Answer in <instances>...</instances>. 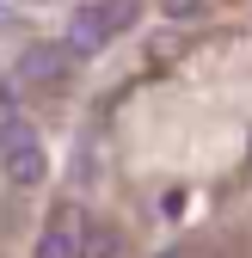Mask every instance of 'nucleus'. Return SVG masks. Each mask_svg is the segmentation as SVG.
Segmentation results:
<instances>
[{
  "mask_svg": "<svg viewBox=\"0 0 252 258\" xmlns=\"http://www.w3.org/2000/svg\"><path fill=\"white\" fill-rule=\"evenodd\" d=\"M37 258H80V252H74V234L61 228V221H55V228H49V234L37 240Z\"/></svg>",
  "mask_w": 252,
  "mask_h": 258,
  "instance_id": "5",
  "label": "nucleus"
},
{
  "mask_svg": "<svg viewBox=\"0 0 252 258\" xmlns=\"http://www.w3.org/2000/svg\"><path fill=\"white\" fill-rule=\"evenodd\" d=\"M154 258H184V252H172V246H166V252H154Z\"/></svg>",
  "mask_w": 252,
  "mask_h": 258,
  "instance_id": "7",
  "label": "nucleus"
},
{
  "mask_svg": "<svg viewBox=\"0 0 252 258\" xmlns=\"http://www.w3.org/2000/svg\"><path fill=\"white\" fill-rule=\"evenodd\" d=\"M74 252L80 258H117V234L105 228V221H86V234L74 240Z\"/></svg>",
  "mask_w": 252,
  "mask_h": 258,
  "instance_id": "4",
  "label": "nucleus"
},
{
  "mask_svg": "<svg viewBox=\"0 0 252 258\" xmlns=\"http://www.w3.org/2000/svg\"><path fill=\"white\" fill-rule=\"evenodd\" d=\"M0 172H7L13 184H25V190H37L49 178L43 142H37V129H31L25 117H0Z\"/></svg>",
  "mask_w": 252,
  "mask_h": 258,
  "instance_id": "1",
  "label": "nucleus"
},
{
  "mask_svg": "<svg viewBox=\"0 0 252 258\" xmlns=\"http://www.w3.org/2000/svg\"><path fill=\"white\" fill-rule=\"evenodd\" d=\"M80 55L86 49H105L111 43V19H105V0H86V7H74V37H68Z\"/></svg>",
  "mask_w": 252,
  "mask_h": 258,
  "instance_id": "3",
  "label": "nucleus"
},
{
  "mask_svg": "<svg viewBox=\"0 0 252 258\" xmlns=\"http://www.w3.org/2000/svg\"><path fill=\"white\" fill-rule=\"evenodd\" d=\"M166 13H172V19H197V13H203V0H166Z\"/></svg>",
  "mask_w": 252,
  "mask_h": 258,
  "instance_id": "6",
  "label": "nucleus"
},
{
  "mask_svg": "<svg viewBox=\"0 0 252 258\" xmlns=\"http://www.w3.org/2000/svg\"><path fill=\"white\" fill-rule=\"evenodd\" d=\"M80 68V49L74 43H31L25 55H19V86H37V92H49V86H61V80H68Z\"/></svg>",
  "mask_w": 252,
  "mask_h": 258,
  "instance_id": "2",
  "label": "nucleus"
}]
</instances>
